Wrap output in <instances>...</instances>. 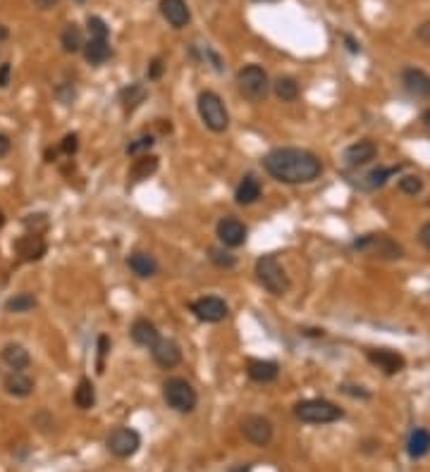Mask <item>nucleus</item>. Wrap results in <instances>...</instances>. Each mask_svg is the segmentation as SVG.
Listing matches in <instances>:
<instances>
[{"instance_id": "f257e3e1", "label": "nucleus", "mask_w": 430, "mask_h": 472, "mask_svg": "<svg viewBox=\"0 0 430 472\" xmlns=\"http://www.w3.org/2000/svg\"><path fill=\"white\" fill-rule=\"evenodd\" d=\"M263 170L270 174L275 182L299 186L311 184L323 174V160L309 148H272L263 155Z\"/></svg>"}, {"instance_id": "f03ea898", "label": "nucleus", "mask_w": 430, "mask_h": 472, "mask_svg": "<svg viewBox=\"0 0 430 472\" xmlns=\"http://www.w3.org/2000/svg\"><path fill=\"white\" fill-rule=\"evenodd\" d=\"M254 272H256V279H258L261 287L272 296H284L289 289H292L287 270H284L282 262L277 260V255H272V253L261 255L254 265Z\"/></svg>"}, {"instance_id": "7ed1b4c3", "label": "nucleus", "mask_w": 430, "mask_h": 472, "mask_svg": "<svg viewBox=\"0 0 430 472\" xmlns=\"http://www.w3.org/2000/svg\"><path fill=\"white\" fill-rule=\"evenodd\" d=\"M162 401L175 413L189 415V413H194L196 406H199V394H196L194 384L184 380V377H167V380L162 382Z\"/></svg>"}, {"instance_id": "20e7f679", "label": "nucleus", "mask_w": 430, "mask_h": 472, "mask_svg": "<svg viewBox=\"0 0 430 472\" xmlns=\"http://www.w3.org/2000/svg\"><path fill=\"white\" fill-rule=\"evenodd\" d=\"M196 110H199L201 122L213 134H225L230 129L228 105L223 103V98H220L215 91H201L199 98H196Z\"/></svg>"}, {"instance_id": "39448f33", "label": "nucleus", "mask_w": 430, "mask_h": 472, "mask_svg": "<svg viewBox=\"0 0 430 472\" xmlns=\"http://www.w3.org/2000/svg\"><path fill=\"white\" fill-rule=\"evenodd\" d=\"M294 417L304 424H333L345 417V410L328 399H306L294 406Z\"/></svg>"}, {"instance_id": "423d86ee", "label": "nucleus", "mask_w": 430, "mask_h": 472, "mask_svg": "<svg viewBox=\"0 0 430 472\" xmlns=\"http://www.w3.org/2000/svg\"><path fill=\"white\" fill-rule=\"evenodd\" d=\"M237 89L247 101L251 103H263L270 93V77L261 65H244L240 72H237Z\"/></svg>"}, {"instance_id": "0eeeda50", "label": "nucleus", "mask_w": 430, "mask_h": 472, "mask_svg": "<svg viewBox=\"0 0 430 472\" xmlns=\"http://www.w3.org/2000/svg\"><path fill=\"white\" fill-rule=\"evenodd\" d=\"M352 246L356 250H361V253H368V255H373V258H382V260L404 258L402 243H397L387 234H363V236L354 238Z\"/></svg>"}, {"instance_id": "6e6552de", "label": "nucleus", "mask_w": 430, "mask_h": 472, "mask_svg": "<svg viewBox=\"0 0 430 472\" xmlns=\"http://www.w3.org/2000/svg\"><path fill=\"white\" fill-rule=\"evenodd\" d=\"M106 448L115 458L127 460L137 456L139 448H141V434L132 427H115L113 432L106 436Z\"/></svg>"}, {"instance_id": "1a4fd4ad", "label": "nucleus", "mask_w": 430, "mask_h": 472, "mask_svg": "<svg viewBox=\"0 0 430 472\" xmlns=\"http://www.w3.org/2000/svg\"><path fill=\"white\" fill-rule=\"evenodd\" d=\"M189 310L194 313V317L199 320V322H206V324H218L230 315L228 303H225V299H220V296H201V299L191 301Z\"/></svg>"}, {"instance_id": "9d476101", "label": "nucleus", "mask_w": 430, "mask_h": 472, "mask_svg": "<svg viewBox=\"0 0 430 472\" xmlns=\"http://www.w3.org/2000/svg\"><path fill=\"white\" fill-rule=\"evenodd\" d=\"M242 434L244 439L249 441L251 446H268L272 441V436H275V427H272V422L265 415H247L242 420Z\"/></svg>"}, {"instance_id": "9b49d317", "label": "nucleus", "mask_w": 430, "mask_h": 472, "mask_svg": "<svg viewBox=\"0 0 430 472\" xmlns=\"http://www.w3.org/2000/svg\"><path fill=\"white\" fill-rule=\"evenodd\" d=\"M215 234H218L220 243H223L225 248H240L247 243L249 229L240 217H235V215H225V217H220L218 224H215Z\"/></svg>"}, {"instance_id": "f8f14e48", "label": "nucleus", "mask_w": 430, "mask_h": 472, "mask_svg": "<svg viewBox=\"0 0 430 472\" xmlns=\"http://www.w3.org/2000/svg\"><path fill=\"white\" fill-rule=\"evenodd\" d=\"M15 253L22 262H39L46 253H48V243H46V238L41 234L29 231V234L20 236L15 241Z\"/></svg>"}, {"instance_id": "ddd939ff", "label": "nucleus", "mask_w": 430, "mask_h": 472, "mask_svg": "<svg viewBox=\"0 0 430 472\" xmlns=\"http://www.w3.org/2000/svg\"><path fill=\"white\" fill-rule=\"evenodd\" d=\"M366 358H368L370 365H375L385 375H397V372H402L406 367L404 355L392 351V348H370V351H366Z\"/></svg>"}, {"instance_id": "4468645a", "label": "nucleus", "mask_w": 430, "mask_h": 472, "mask_svg": "<svg viewBox=\"0 0 430 472\" xmlns=\"http://www.w3.org/2000/svg\"><path fill=\"white\" fill-rule=\"evenodd\" d=\"M151 355H153L155 365H160L162 370H172L182 363V346L175 339H160L148 348Z\"/></svg>"}, {"instance_id": "2eb2a0df", "label": "nucleus", "mask_w": 430, "mask_h": 472, "mask_svg": "<svg viewBox=\"0 0 430 472\" xmlns=\"http://www.w3.org/2000/svg\"><path fill=\"white\" fill-rule=\"evenodd\" d=\"M402 86L409 96L421 98V101H428L430 98V74L423 72L418 67H404L402 69Z\"/></svg>"}, {"instance_id": "dca6fc26", "label": "nucleus", "mask_w": 430, "mask_h": 472, "mask_svg": "<svg viewBox=\"0 0 430 472\" xmlns=\"http://www.w3.org/2000/svg\"><path fill=\"white\" fill-rule=\"evenodd\" d=\"M375 155H377V143L370 141V138H361V141H354L347 145L345 153H342V160L349 167H361L373 162Z\"/></svg>"}, {"instance_id": "f3484780", "label": "nucleus", "mask_w": 430, "mask_h": 472, "mask_svg": "<svg viewBox=\"0 0 430 472\" xmlns=\"http://www.w3.org/2000/svg\"><path fill=\"white\" fill-rule=\"evenodd\" d=\"M247 375L249 380L256 384H270L280 377V365L275 360H263V358H249L247 360Z\"/></svg>"}, {"instance_id": "a211bd4d", "label": "nucleus", "mask_w": 430, "mask_h": 472, "mask_svg": "<svg viewBox=\"0 0 430 472\" xmlns=\"http://www.w3.org/2000/svg\"><path fill=\"white\" fill-rule=\"evenodd\" d=\"M160 15L172 29H184L191 22L187 0H160Z\"/></svg>"}, {"instance_id": "6ab92c4d", "label": "nucleus", "mask_w": 430, "mask_h": 472, "mask_svg": "<svg viewBox=\"0 0 430 472\" xmlns=\"http://www.w3.org/2000/svg\"><path fill=\"white\" fill-rule=\"evenodd\" d=\"M118 98H120V105H122V110H125V115H132L146 103L148 89H146V84H141V81H132V84L122 86Z\"/></svg>"}, {"instance_id": "aec40b11", "label": "nucleus", "mask_w": 430, "mask_h": 472, "mask_svg": "<svg viewBox=\"0 0 430 472\" xmlns=\"http://www.w3.org/2000/svg\"><path fill=\"white\" fill-rule=\"evenodd\" d=\"M158 167H160V157L158 155H153V153L137 155L134 162H132V167H130L127 179H130L132 184H141V182H146V179L153 177V174L158 172Z\"/></svg>"}, {"instance_id": "412c9836", "label": "nucleus", "mask_w": 430, "mask_h": 472, "mask_svg": "<svg viewBox=\"0 0 430 472\" xmlns=\"http://www.w3.org/2000/svg\"><path fill=\"white\" fill-rule=\"evenodd\" d=\"M3 389L10 396H15V399H27V396L34 394V389H36V382H34L32 377L27 375V372L10 370L8 375L3 377Z\"/></svg>"}, {"instance_id": "4be33fe9", "label": "nucleus", "mask_w": 430, "mask_h": 472, "mask_svg": "<svg viewBox=\"0 0 430 472\" xmlns=\"http://www.w3.org/2000/svg\"><path fill=\"white\" fill-rule=\"evenodd\" d=\"M0 360L17 372H27L32 367V353L27 351L22 343H5L3 351H0Z\"/></svg>"}, {"instance_id": "5701e85b", "label": "nucleus", "mask_w": 430, "mask_h": 472, "mask_svg": "<svg viewBox=\"0 0 430 472\" xmlns=\"http://www.w3.org/2000/svg\"><path fill=\"white\" fill-rule=\"evenodd\" d=\"M130 336H132V341H134L137 346L151 348L155 341L160 339V331H158V327H155V324L151 322L148 317H137L134 322H132Z\"/></svg>"}, {"instance_id": "b1692460", "label": "nucleus", "mask_w": 430, "mask_h": 472, "mask_svg": "<svg viewBox=\"0 0 430 472\" xmlns=\"http://www.w3.org/2000/svg\"><path fill=\"white\" fill-rule=\"evenodd\" d=\"M261 196H263V189H261L258 179H256L254 174L242 177V182H240V186H237V191H235L237 206H254V203L261 201Z\"/></svg>"}, {"instance_id": "393cba45", "label": "nucleus", "mask_w": 430, "mask_h": 472, "mask_svg": "<svg viewBox=\"0 0 430 472\" xmlns=\"http://www.w3.org/2000/svg\"><path fill=\"white\" fill-rule=\"evenodd\" d=\"M127 267L134 272L137 277L148 279L158 272V260L153 258L151 253H144V250H134V253L127 258Z\"/></svg>"}, {"instance_id": "a878e982", "label": "nucleus", "mask_w": 430, "mask_h": 472, "mask_svg": "<svg viewBox=\"0 0 430 472\" xmlns=\"http://www.w3.org/2000/svg\"><path fill=\"white\" fill-rule=\"evenodd\" d=\"M81 52H84V57H86V62H89V65L98 67V65H103V62L110 60L113 48H110L108 38H89L84 43V50H81Z\"/></svg>"}, {"instance_id": "bb28decb", "label": "nucleus", "mask_w": 430, "mask_h": 472, "mask_svg": "<svg viewBox=\"0 0 430 472\" xmlns=\"http://www.w3.org/2000/svg\"><path fill=\"white\" fill-rule=\"evenodd\" d=\"M406 453H409L414 460L428 456L430 453V429L416 427L414 432L409 434V439H406Z\"/></svg>"}, {"instance_id": "cd10ccee", "label": "nucleus", "mask_w": 430, "mask_h": 472, "mask_svg": "<svg viewBox=\"0 0 430 472\" xmlns=\"http://www.w3.org/2000/svg\"><path fill=\"white\" fill-rule=\"evenodd\" d=\"M36 306H39L36 294H32V291H22V294L10 296V299L3 303V310L10 313V315H25V313H32Z\"/></svg>"}, {"instance_id": "c85d7f7f", "label": "nucleus", "mask_w": 430, "mask_h": 472, "mask_svg": "<svg viewBox=\"0 0 430 472\" xmlns=\"http://www.w3.org/2000/svg\"><path fill=\"white\" fill-rule=\"evenodd\" d=\"M270 91L280 98L282 103H294L301 96V86L294 77H277L275 81H270Z\"/></svg>"}, {"instance_id": "c756f323", "label": "nucleus", "mask_w": 430, "mask_h": 472, "mask_svg": "<svg viewBox=\"0 0 430 472\" xmlns=\"http://www.w3.org/2000/svg\"><path fill=\"white\" fill-rule=\"evenodd\" d=\"M72 401L79 410H91V408L96 406V387L89 377H81V380L77 382V389H74V394H72Z\"/></svg>"}, {"instance_id": "7c9ffc66", "label": "nucleus", "mask_w": 430, "mask_h": 472, "mask_svg": "<svg viewBox=\"0 0 430 472\" xmlns=\"http://www.w3.org/2000/svg\"><path fill=\"white\" fill-rule=\"evenodd\" d=\"M84 34H81V29L77 24H67L65 29H62L60 34V45L62 50L69 52V55H74V52H81L84 50Z\"/></svg>"}, {"instance_id": "2f4dec72", "label": "nucleus", "mask_w": 430, "mask_h": 472, "mask_svg": "<svg viewBox=\"0 0 430 472\" xmlns=\"http://www.w3.org/2000/svg\"><path fill=\"white\" fill-rule=\"evenodd\" d=\"M402 172V167H377V170L366 174V189H380L387 184V179H392L394 174Z\"/></svg>"}, {"instance_id": "473e14b6", "label": "nucleus", "mask_w": 430, "mask_h": 472, "mask_svg": "<svg viewBox=\"0 0 430 472\" xmlns=\"http://www.w3.org/2000/svg\"><path fill=\"white\" fill-rule=\"evenodd\" d=\"M208 260L220 270H232L237 265V255H232L225 246H211L208 248Z\"/></svg>"}, {"instance_id": "72a5a7b5", "label": "nucleus", "mask_w": 430, "mask_h": 472, "mask_svg": "<svg viewBox=\"0 0 430 472\" xmlns=\"http://www.w3.org/2000/svg\"><path fill=\"white\" fill-rule=\"evenodd\" d=\"M155 145V136H151V134H144V136H137L134 141L127 145V155L137 157V155H144V153H151V148Z\"/></svg>"}, {"instance_id": "f704fd0d", "label": "nucleus", "mask_w": 430, "mask_h": 472, "mask_svg": "<svg viewBox=\"0 0 430 472\" xmlns=\"http://www.w3.org/2000/svg\"><path fill=\"white\" fill-rule=\"evenodd\" d=\"M86 29H89V36L91 38H108L110 36V27L101 20V17H96V15L86 17Z\"/></svg>"}, {"instance_id": "c9c22d12", "label": "nucleus", "mask_w": 430, "mask_h": 472, "mask_svg": "<svg viewBox=\"0 0 430 472\" xmlns=\"http://www.w3.org/2000/svg\"><path fill=\"white\" fill-rule=\"evenodd\" d=\"M399 191L406 196H416L423 191V179L418 174H406V177L399 179Z\"/></svg>"}, {"instance_id": "e433bc0d", "label": "nucleus", "mask_w": 430, "mask_h": 472, "mask_svg": "<svg viewBox=\"0 0 430 472\" xmlns=\"http://www.w3.org/2000/svg\"><path fill=\"white\" fill-rule=\"evenodd\" d=\"M96 351H98L96 370H98V375H103V370H106V358H108V353H110V336H106V334L98 336V346H96Z\"/></svg>"}, {"instance_id": "4c0bfd02", "label": "nucleus", "mask_w": 430, "mask_h": 472, "mask_svg": "<svg viewBox=\"0 0 430 472\" xmlns=\"http://www.w3.org/2000/svg\"><path fill=\"white\" fill-rule=\"evenodd\" d=\"M22 222H25V227H29V229H32L34 234H41V231H43L46 227H48V217H46L43 213H34V215H27V217L22 220Z\"/></svg>"}, {"instance_id": "58836bf2", "label": "nucleus", "mask_w": 430, "mask_h": 472, "mask_svg": "<svg viewBox=\"0 0 430 472\" xmlns=\"http://www.w3.org/2000/svg\"><path fill=\"white\" fill-rule=\"evenodd\" d=\"M79 150V134H65L60 141V153H65L67 157H72Z\"/></svg>"}, {"instance_id": "ea45409f", "label": "nucleus", "mask_w": 430, "mask_h": 472, "mask_svg": "<svg viewBox=\"0 0 430 472\" xmlns=\"http://www.w3.org/2000/svg\"><path fill=\"white\" fill-rule=\"evenodd\" d=\"M162 74H165V60H162V57H153V60H151V65H148V69H146L148 81H158Z\"/></svg>"}, {"instance_id": "a19ab883", "label": "nucleus", "mask_w": 430, "mask_h": 472, "mask_svg": "<svg viewBox=\"0 0 430 472\" xmlns=\"http://www.w3.org/2000/svg\"><path fill=\"white\" fill-rule=\"evenodd\" d=\"M55 96H57V101H60V103L69 105V103L74 101V98H77V93H74V86L72 84H60L55 89Z\"/></svg>"}, {"instance_id": "79ce46f5", "label": "nucleus", "mask_w": 430, "mask_h": 472, "mask_svg": "<svg viewBox=\"0 0 430 472\" xmlns=\"http://www.w3.org/2000/svg\"><path fill=\"white\" fill-rule=\"evenodd\" d=\"M10 77H13V67H10V62H3L0 65V89H8Z\"/></svg>"}, {"instance_id": "37998d69", "label": "nucleus", "mask_w": 430, "mask_h": 472, "mask_svg": "<svg viewBox=\"0 0 430 472\" xmlns=\"http://www.w3.org/2000/svg\"><path fill=\"white\" fill-rule=\"evenodd\" d=\"M342 392L349 394V396H356V399H370V392H366L363 387H349V384H345Z\"/></svg>"}, {"instance_id": "c03bdc74", "label": "nucleus", "mask_w": 430, "mask_h": 472, "mask_svg": "<svg viewBox=\"0 0 430 472\" xmlns=\"http://www.w3.org/2000/svg\"><path fill=\"white\" fill-rule=\"evenodd\" d=\"M416 36H418V41H423L426 45H430V22H423V24L416 29Z\"/></svg>"}, {"instance_id": "a18cd8bd", "label": "nucleus", "mask_w": 430, "mask_h": 472, "mask_svg": "<svg viewBox=\"0 0 430 472\" xmlns=\"http://www.w3.org/2000/svg\"><path fill=\"white\" fill-rule=\"evenodd\" d=\"M418 241H421L423 246L430 250V222H426L421 229H418Z\"/></svg>"}, {"instance_id": "49530a36", "label": "nucleus", "mask_w": 430, "mask_h": 472, "mask_svg": "<svg viewBox=\"0 0 430 472\" xmlns=\"http://www.w3.org/2000/svg\"><path fill=\"white\" fill-rule=\"evenodd\" d=\"M13 150V141H10L8 134H0V157H5Z\"/></svg>"}, {"instance_id": "de8ad7c7", "label": "nucleus", "mask_w": 430, "mask_h": 472, "mask_svg": "<svg viewBox=\"0 0 430 472\" xmlns=\"http://www.w3.org/2000/svg\"><path fill=\"white\" fill-rule=\"evenodd\" d=\"M57 3H60V0H34V5H36L39 10H53Z\"/></svg>"}, {"instance_id": "09e8293b", "label": "nucleus", "mask_w": 430, "mask_h": 472, "mask_svg": "<svg viewBox=\"0 0 430 472\" xmlns=\"http://www.w3.org/2000/svg\"><path fill=\"white\" fill-rule=\"evenodd\" d=\"M345 41H347V48H349L352 52H359V50H361V45H359L356 41H354L352 36H347Z\"/></svg>"}, {"instance_id": "8fccbe9b", "label": "nucleus", "mask_w": 430, "mask_h": 472, "mask_svg": "<svg viewBox=\"0 0 430 472\" xmlns=\"http://www.w3.org/2000/svg\"><path fill=\"white\" fill-rule=\"evenodd\" d=\"M421 122H423V124H426V129L430 131V108L421 115Z\"/></svg>"}, {"instance_id": "3c124183", "label": "nucleus", "mask_w": 430, "mask_h": 472, "mask_svg": "<svg viewBox=\"0 0 430 472\" xmlns=\"http://www.w3.org/2000/svg\"><path fill=\"white\" fill-rule=\"evenodd\" d=\"M301 334H306V336H323V329H304Z\"/></svg>"}, {"instance_id": "603ef678", "label": "nucleus", "mask_w": 430, "mask_h": 472, "mask_svg": "<svg viewBox=\"0 0 430 472\" xmlns=\"http://www.w3.org/2000/svg\"><path fill=\"white\" fill-rule=\"evenodd\" d=\"M8 36H10V29L5 27V24H0V41H5Z\"/></svg>"}, {"instance_id": "864d4df0", "label": "nucleus", "mask_w": 430, "mask_h": 472, "mask_svg": "<svg viewBox=\"0 0 430 472\" xmlns=\"http://www.w3.org/2000/svg\"><path fill=\"white\" fill-rule=\"evenodd\" d=\"M3 224H5V213L0 210V229H3Z\"/></svg>"}, {"instance_id": "5fc2aeb1", "label": "nucleus", "mask_w": 430, "mask_h": 472, "mask_svg": "<svg viewBox=\"0 0 430 472\" xmlns=\"http://www.w3.org/2000/svg\"><path fill=\"white\" fill-rule=\"evenodd\" d=\"M256 3H275V0H256Z\"/></svg>"}, {"instance_id": "6e6d98bb", "label": "nucleus", "mask_w": 430, "mask_h": 472, "mask_svg": "<svg viewBox=\"0 0 430 472\" xmlns=\"http://www.w3.org/2000/svg\"><path fill=\"white\" fill-rule=\"evenodd\" d=\"M79 3H81V0H79Z\"/></svg>"}]
</instances>
